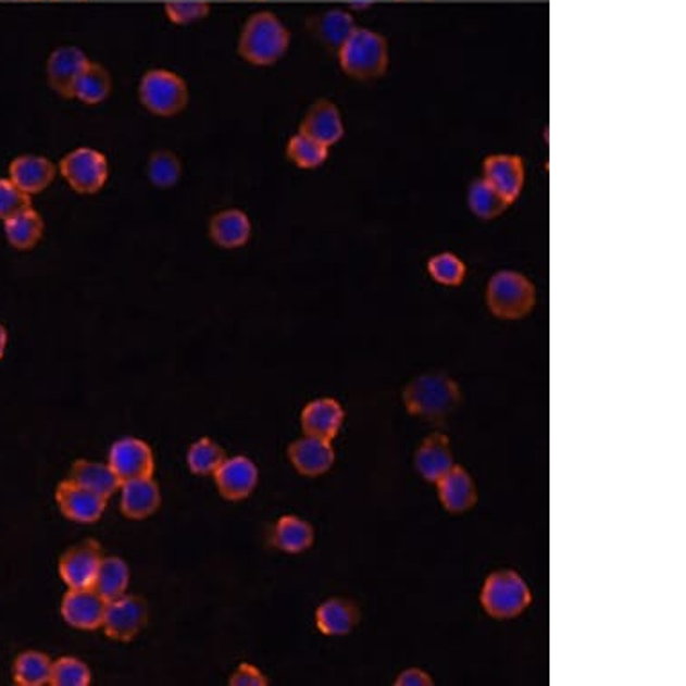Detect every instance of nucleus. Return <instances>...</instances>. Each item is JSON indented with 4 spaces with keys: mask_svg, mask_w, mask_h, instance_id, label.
Instances as JSON below:
<instances>
[{
    "mask_svg": "<svg viewBox=\"0 0 686 686\" xmlns=\"http://www.w3.org/2000/svg\"><path fill=\"white\" fill-rule=\"evenodd\" d=\"M288 47V27L284 26L279 16L270 11L250 16L242 26L238 41L239 57L258 67H269L279 62Z\"/></svg>",
    "mask_w": 686,
    "mask_h": 686,
    "instance_id": "nucleus-1",
    "label": "nucleus"
},
{
    "mask_svg": "<svg viewBox=\"0 0 686 686\" xmlns=\"http://www.w3.org/2000/svg\"><path fill=\"white\" fill-rule=\"evenodd\" d=\"M460 388L446 374H424L404 388L403 401L408 412L428 423H445L459 408Z\"/></svg>",
    "mask_w": 686,
    "mask_h": 686,
    "instance_id": "nucleus-2",
    "label": "nucleus"
},
{
    "mask_svg": "<svg viewBox=\"0 0 686 686\" xmlns=\"http://www.w3.org/2000/svg\"><path fill=\"white\" fill-rule=\"evenodd\" d=\"M340 67L347 76L371 82L382 78L388 68V43L379 33L357 27L338 51Z\"/></svg>",
    "mask_w": 686,
    "mask_h": 686,
    "instance_id": "nucleus-3",
    "label": "nucleus"
},
{
    "mask_svg": "<svg viewBox=\"0 0 686 686\" xmlns=\"http://www.w3.org/2000/svg\"><path fill=\"white\" fill-rule=\"evenodd\" d=\"M490 313L503 321H517L528 315L536 305V288L525 275L503 270L492 275L487 286Z\"/></svg>",
    "mask_w": 686,
    "mask_h": 686,
    "instance_id": "nucleus-4",
    "label": "nucleus"
},
{
    "mask_svg": "<svg viewBox=\"0 0 686 686\" xmlns=\"http://www.w3.org/2000/svg\"><path fill=\"white\" fill-rule=\"evenodd\" d=\"M142 107L159 117H175L189 104L186 79L167 68H151L139 83Z\"/></svg>",
    "mask_w": 686,
    "mask_h": 686,
    "instance_id": "nucleus-5",
    "label": "nucleus"
},
{
    "mask_svg": "<svg viewBox=\"0 0 686 686\" xmlns=\"http://www.w3.org/2000/svg\"><path fill=\"white\" fill-rule=\"evenodd\" d=\"M481 602L492 619H514L531 606L532 594L516 572L501 570L485 581Z\"/></svg>",
    "mask_w": 686,
    "mask_h": 686,
    "instance_id": "nucleus-6",
    "label": "nucleus"
},
{
    "mask_svg": "<svg viewBox=\"0 0 686 686\" xmlns=\"http://www.w3.org/2000/svg\"><path fill=\"white\" fill-rule=\"evenodd\" d=\"M60 173L73 191L79 195H96L101 191L110 176L107 155L93 148H78L63 157Z\"/></svg>",
    "mask_w": 686,
    "mask_h": 686,
    "instance_id": "nucleus-7",
    "label": "nucleus"
},
{
    "mask_svg": "<svg viewBox=\"0 0 686 686\" xmlns=\"http://www.w3.org/2000/svg\"><path fill=\"white\" fill-rule=\"evenodd\" d=\"M148 624V604L137 595H123L120 599L110 600L104 609L101 629L110 640L132 641L142 633Z\"/></svg>",
    "mask_w": 686,
    "mask_h": 686,
    "instance_id": "nucleus-8",
    "label": "nucleus"
},
{
    "mask_svg": "<svg viewBox=\"0 0 686 686\" xmlns=\"http://www.w3.org/2000/svg\"><path fill=\"white\" fill-rule=\"evenodd\" d=\"M101 561V545L96 539H83L63 553L58 572L68 589L92 588Z\"/></svg>",
    "mask_w": 686,
    "mask_h": 686,
    "instance_id": "nucleus-9",
    "label": "nucleus"
},
{
    "mask_svg": "<svg viewBox=\"0 0 686 686\" xmlns=\"http://www.w3.org/2000/svg\"><path fill=\"white\" fill-rule=\"evenodd\" d=\"M109 465L123 485L124 482L151 478L155 473V457L145 440L124 437L110 449Z\"/></svg>",
    "mask_w": 686,
    "mask_h": 686,
    "instance_id": "nucleus-10",
    "label": "nucleus"
},
{
    "mask_svg": "<svg viewBox=\"0 0 686 686\" xmlns=\"http://www.w3.org/2000/svg\"><path fill=\"white\" fill-rule=\"evenodd\" d=\"M54 498L63 516L67 517L68 522L82 523V525L98 523L109 506L107 498L93 490L85 489L82 485L74 484L68 478L58 484Z\"/></svg>",
    "mask_w": 686,
    "mask_h": 686,
    "instance_id": "nucleus-11",
    "label": "nucleus"
},
{
    "mask_svg": "<svg viewBox=\"0 0 686 686\" xmlns=\"http://www.w3.org/2000/svg\"><path fill=\"white\" fill-rule=\"evenodd\" d=\"M107 600L93 588L68 589L63 595L62 619L65 624L79 631L101 629Z\"/></svg>",
    "mask_w": 686,
    "mask_h": 686,
    "instance_id": "nucleus-12",
    "label": "nucleus"
},
{
    "mask_svg": "<svg viewBox=\"0 0 686 686\" xmlns=\"http://www.w3.org/2000/svg\"><path fill=\"white\" fill-rule=\"evenodd\" d=\"M485 182H489L507 202H516L525 186V164L522 157L498 153L482 164Z\"/></svg>",
    "mask_w": 686,
    "mask_h": 686,
    "instance_id": "nucleus-13",
    "label": "nucleus"
},
{
    "mask_svg": "<svg viewBox=\"0 0 686 686\" xmlns=\"http://www.w3.org/2000/svg\"><path fill=\"white\" fill-rule=\"evenodd\" d=\"M220 495L228 501L247 500L259 484L258 465L247 457L225 459L214 473Z\"/></svg>",
    "mask_w": 686,
    "mask_h": 686,
    "instance_id": "nucleus-14",
    "label": "nucleus"
},
{
    "mask_svg": "<svg viewBox=\"0 0 686 686\" xmlns=\"http://www.w3.org/2000/svg\"><path fill=\"white\" fill-rule=\"evenodd\" d=\"M87 54L74 46L58 47L51 52V57L47 60V82L49 87L65 99H73L74 85L82 74L83 68L87 67Z\"/></svg>",
    "mask_w": 686,
    "mask_h": 686,
    "instance_id": "nucleus-15",
    "label": "nucleus"
},
{
    "mask_svg": "<svg viewBox=\"0 0 686 686\" xmlns=\"http://www.w3.org/2000/svg\"><path fill=\"white\" fill-rule=\"evenodd\" d=\"M10 178L13 184L21 187L22 191L27 192L29 197L46 191L57 178V165L51 159L43 155H35V153H24L13 159L10 164Z\"/></svg>",
    "mask_w": 686,
    "mask_h": 686,
    "instance_id": "nucleus-16",
    "label": "nucleus"
},
{
    "mask_svg": "<svg viewBox=\"0 0 686 686\" xmlns=\"http://www.w3.org/2000/svg\"><path fill=\"white\" fill-rule=\"evenodd\" d=\"M161 487L155 478H139L121 485V512L124 517L142 522L161 509Z\"/></svg>",
    "mask_w": 686,
    "mask_h": 686,
    "instance_id": "nucleus-17",
    "label": "nucleus"
},
{
    "mask_svg": "<svg viewBox=\"0 0 686 686\" xmlns=\"http://www.w3.org/2000/svg\"><path fill=\"white\" fill-rule=\"evenodd\" d=\"M344 419L346 412L336 399L322 398L305 404L300 423L308 437L330 442L340 432Z\"/></svg>",
    "mask_w": 686,
    "mask_h": 686,
    "instance_id": "nucleus-18",
    "label": "nucleus"
},
{
    "mask_svg": "<svg viewBox=\"0 0 686 686\" xmlns=\"http://www.w3.org/2000/svg\"><path fill=\"white\" fill-rule=\"evenodd\" d=\"M288 457L300 475L311 478L324 475L335 464V449L330 442L308 435L289 445Z\"/></svg>",
    "mask_w": 686,
    "mask_h": 686,
    "instance_id": "nucleus-19",
    "label": "nucleus"
},
{
    "mask_svg": "<svg viewBox=\"0 0 686 686\" xmlns=\"http://www.w3.org/2000/svg\"><path fill=\"white\" fill-rule=\"evenodd\" d=\"M209 236L217 247L236 250L245 247L252 238V222L245 211L225 209L211 217Z\"/></svg>",
    "mask_w": 686,
    "mask_h": 686,
    "instance_id": "nucleus-20",
    "label": "nucleus"
},
{
    "mask_svg": "<svg viewBox=\"0 0 686 686\" xmlns=\"http://www.w3.org/2000/svg\"><path fill=\"white\" fill-rule=\"evenodd\" d=\"M300 132L310 135L313 139L321 140L330 148L344 137L346 126H344L338 107L327 99H321L308 110L304 121L300 124Z\"/></svg>",
    "mask_w": 686,
    "mask_h": 686,
    "instance_id": "nucleus-21",
    "label": "nucleus"
},
{
    "mask_svg": "<svg viewBox=\"0 0 686 686\" xmlns=\"http://www.w3.org/2000/svg\"><path fill=\"white\" fill-rule=\"evenodd\" d=\"M435 484L439 487V498L446 511L453 512V514L470 511L471 507H475L476 500H478L475 482L471 478L470 473L460 465H453Z\"/></svg>",
    "mask_w": 686,
    "mask_h": 686,
    "instance_id": "nucleus-22",
    "label": "nucleus"
},
{
    "mask_svg": "<svg viewBox=\"0 0 686 686\" xmlns=\"http://www.w3.org/2000/svg\"><path fill=\"white\" fill-rule=\"evenodd\" d=\"M453 465V453L445 434L426 437L415 454V467L423 475L424 481H440Z\"/></svg>",
    "mask_w": 686,
    "mask_h": 686,
    "instance_id": "nucleus-23",
    "label": "nucleus"
},
{
    "mask_svg": "<svg viewBox=\"0 0 686 686\" xmlns=\"http://www.w3.org/2000/svg\"><path fill=\"white\" fill-rule=\"evenodd\" d=\"M357 29V22L351 13L344 10L324 11L321 15H315L310 22V32L313 37L321 41L322 46L329 51L338 52Z\"/></svg>",
    "mask_w": 686,
    "mask_h": 686,
    "instance_id": "nucleus-24",
    "label": "nucleus"
},
{
    "mask_svg": "<svg viewBox=\"0 0 686 686\" xmlns=\"http://www.w3.org/2000/svg\"><path fill=\"white\" fill-rule=\"evenodd\" d=\"M316 627L325 636H346L360 622V609L347 599L325 600L316 609Z\"/></svg>",
    "mask_w": 686,
    "mask_h": 686,
    "instance_id": "nucleus-25",
    "label": "nucleus"
},
{
    "mask_svg": "<svg viewBox=\"0 0 686 686\" xmlns=\"http://www.w3.org/2000/svg\"><path fill=\"white\" fill-rule=\"evenodd\" d=\"M68 481L82 485L85 489L93 490L110 500L121 489V482L109 464H99L92 460L79 459L74 462Z\"/></svg>",
    "mask_w": 686,
    "mask_h": 686,
    "instance_id": "nucleus-26",
    "label": "nucleus"
},
{
    "mask_svg": "<svg viewBox=\"0 0 686 686\" xmlns=\"http://www.w3.org/2000/svg\"><path fill=\"white\" fill-rule=\"evenodd\" d=\"M43 230H46V223L33 207L4 222L5 239L11 247L21 252H27L37 247L43 238Z\"/></svg>",
    "mask_w": 686,
    "mask_h": 686,
    "instance_id": "nucleus-27",
    "label": "nucleus"
},
{
    "mask_svg": "<svg viewBox=\"0 0 686 686\" xmlns=\"http://www.w3.org/2000/svg\"><path fill=\"white\" fill-rule=\"evenodd\" d=\"M315 541V531L299 516H283L274 528L272 542L286 553H302Z\"/></svg>",
    "mask_w": 686,
    "mask_h": 686,
    "instance_id": "nucleus-28",
    "label": "nucleus"
},
{
    "mask_svg": "<svg viewBox=\"0 0 686 686\" xmlns=\"http://www.w3.org/2000/svg\"><path fill=\"white\" fill-rule=\"evenodd\" d=\"M112 92V76L101 63L88 62L83 68L76 85H74L73 99H78L82 103L101 104L109 99Z\"/></svg>",
    "mask_w": 686,
    "mask_h": 686,
    "instance_id": "nucleus-29",
    "label": "nucleus"
},
{
    "mask_svg": "<svg viewBox=\"0 0 686 686\" xmlns=\"http://www.w3.org/2000/svg\"><path fill=\"white\" fill-rule=\"evenodd\" d=\"M129 586V566L126 561L115 556L103 558L99 564L98 575L93 581L92 588L103 597L107 602L120 599L126 595Z\"/></svg>",
    "mask_w": 686,
    "mask_h": 686,
    "instance_id": "nucleus-30",
    "label": "nucleus"
},
{
    "mask_svg": "<svg viewBox=\"0 0 686 686\" xmlns=\"http://www.w3.org/2000/svg\"><path fill=\"white\" fill-rule=\"evenodd\" d=\"M52 660L40 650H26L15 660L13 682L18 686L51 685Z\"/></svg>",
    "mask_w": 686,
    "mask_h": 686,
    "instance_id": "nucleus-31",
    "label": "nucleus"
},
{
    "mask_svg": "<svg viewBox=\"0 0 686 686\" xmlns=\"http://www.w3.org/2000/svg\"><path fill=\"white\" fill-rule=\"evenodd\" d=\"M467 203H470L471 211L475 212L476 216L482 217V220H495L511 205V202H507L506 198L501 197L500 192L496 191L495 187L490 186L489 182H485L484 178L471 184Z\"/></svg>",
    "mask_w": 686,
    "mask_h": 686,
    "instance_id": "nucleus-32",
    "label": "nucleus"
},
{
    "mask_svg": "<svg viewBox=\"0 0 686 686\" xmlns=\"http://www.w3.org/2000/svg\"><path fill=\"white\" fill-rule=\"evenodd\" d=\"M329 155V146H325L321 140L313 139L310 135H294L288 142L289 161L299 165L300 170H315L321 167Z\"/></svg>",
    "mask_w": 686,
    "mask_h": 686,
    "instance_id": "nucleus-33",
    "label": "nucleus"
},
{
    "mask_svg": "<svg viewBox=\"0 0 686 686\" xmlns=\"http://www.w3.org/2000/svg\"><path fill=\"white\" fill-rule=\"evenodd\" d=\"M225 459H227L225 449L209 437L192 442L191 448L187 451V465H189L192 475H214Z\"/></svg>",
    "mask_w": 686,
    "mask_h": 686,
    "instance_id": "nucleus-34",
    "label": "nucleus"
},
{
    "mask_svg": "<svg viewBox=\"0 0 686 686\" xmlns=\"http://www.w3.org/2000/svg\"><path fill=\"white\" fill-rule=\"evenodd\" d=\"M182 171L184 167H182L180 159L170 150L153 151L146 165L148 180L159 189L176 186L180 180Z\"/></svg>",
    "mask_w": 686,
    "mask_h": 686,
    "instance_id": "nucleus-35",
    "label": "nucleus"
},
{
    "mask_svg": "<svg viewBox=\"0 0 686 686\" xmlns=\"http://www.w3.org/2000/svg\"><path fill=\"white\" fill-rule=\"evenodd\" d=\"M90 682H92V672L78 658L63 656L52 661V686H88Z\"/></svg>",
    "mask_w": 686,
    "mask_h": 686,
    "instance_id": "nucleus-36",
    "label": "nucleus"
},
{
    "mask_svg": "<svg viewBox=\"0 0 686 686\" xmlns=\"http://www.w3.org/2000/svg\"><path fill=\"white\" fill-rule=\"evenodd\" d=\"M428 272L439 284L460 286V284L464 283L467 269H465L464 261L459 255H454L451 252H442L429 259Z\"/></svg>",
    "mask_w": 686,
    "mask_h": 686,
    "instance_id": "nucleus-37",
    "label": "nucleus"
},
{
    "mask_svg": "<svg viewBox=\"0 0 686 686\" xmlns=\"http://www.w3.org/2000/svg\"><path fill=\"white\" fill-rule=\"evenodd\" d=\"M165 16L173 24L186 26L192 22L202 21L211 13V4L205 0H175L165 4Z\"/></svg>",
    "mask_w": 686,
    "mask_h": 686,
    "instance_id": "nucleus-38",
    "label": "nucleus"
},
{
    "mask_svg": "<svg viewBox=\"0 0 686 686\" xmlns=\"http://www.w3.org/2000/svg\"><path fill=\"white\" fill-rule=\"evenodd\" d=\"M32 205V197L22 191L10 178H0V220L5 222L10 217L21 214Z\"/></svg>",
    "mask_w": 686,
    "mask_h": 686,
    "instance_id": "nucleus-39",
    "label": "nucleus"
},
{
    "mask_svg": "<svg viewBox=\"0 0 686 686\" xmlns=\"http://www.w3.org/2000/svg\"><path fill=\"white\" fill-rule=\"evenodd\" d=\"M228 683L233 686H266L270 682L263 672L259 671L258 666L250 665V663H241L230 676Z\"/></svg>",
    "mask_w": 686,
    "mask_h": 686,
    "instance_id": "nucleus-40",
    "label": "nucleus"
},
{
    "mask_svg": "<svg viewBox=\"0 0 686 686\" xmlns=\"http://www.w3.org/2000/svg\"><path fill=\"white\" fill-rule=\"evenodd\" d=\"M396 685L399 686H429L434 685L432 677L421 669H408V671L401 672Z\"/></svg>",
    "mask_w": 686,
    "mask_h": 686,
    "instance_id": "nucleus-41",
    "label": "nucleus"
},
{
    "mask_svg": "<svg viewBox=\"0 0 686 686\" xmlns=\"http://www.w3.org/2000/svg\"><path fill=\"white\" fill-rule=\"evenodd\" d=\"M5 349H8V330L0 324V360L4 358Z\"/></svg>",
    "mask_w": 686,
    "mask_h": 686,
    "instance_id": "nucleus-42",
    "label": "nucleus"
}]
</instances>
